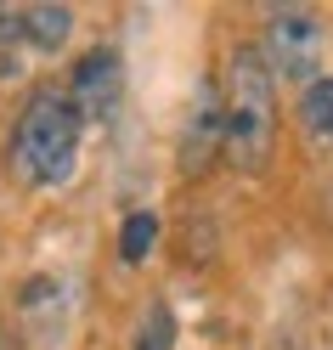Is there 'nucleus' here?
<instances>
[{
    "label": "nucleus",
    "mask_w": 333,
    "mask_h": 350,
    "mask_svg": "<svg viewBox=\"0 0 333 350\" xmlns=\"http://www.w3.org/2000/svg\"><path fill=\"white\" fill-rule=\"evenodd\" d=\"M152 237H159V215H152V209L124 215V226H119V260H124V266H142V260L152 254Z\"/></svg>",
    "instance_id": "obj_8"
},
{
    "label": "nucleus",
    "mask_w": 333,
    "mask_h": 350,
    "mask_svg": "<svg viewBox=\"0 0 333 350\" xmlns=\"http://www.w3.org/2000/svg\"><path fill=\"white\" fill-rule=\"evenodd\" d=\"M265 68H271V79H305L317 74V57H322V23L310 17L305 6H277V17L265 23Z\"/></svg>",
    "instance_id": "obj_3"
},
{
    "label": "nucleus",
    "mask_w": 333,
    "mask_h": 350,
    "mask_svg": "<svg viewBox=\"0 0 333 350\" xmlns=\"http://www.w3.org/2000/svg\"><path fill=\"white\" fill-rule=\"evenodd\" d=\"M124 96V62L114 46H91L74 62V79H68V107L79 113V124H96L119 107Z\"/></svg>",
    "instance_id": "obj_4"
},
{
    "label": "nucleus",
    "mask_w": 333,
    "mask_h": 350,
    "mask_svg": "<svg viewBox=\"0 0 333 350\" xmlns=\"http://www.w3.org/2000/svg\"><path fill=\"white\" fill-rule=\"evenodd\" d=\"M130 350H175V311H170V299H147Z\"/></svg>",
    "instance_id": "obj_9"
},
{
    "label": "nucleus",
    "mask_w": 333,
    "mask_h": 350,
    "mask_svg": "<svg viewBox=\"0 0 333 350\" xmlns=\"http://www.w3.org/2000/svg\"><path fill=\"white\" fill-rule=\"evenodd\" d=\"M17 40H23V17H17V6H0V74L17 68Z\"/></svg>",
    "instance_id": "obj_10"
},
{
    "label": "nucleus",
    "mask_w": 333,
    "mask_h": 350,
    "mask_svg": "<svg viewBox=\"0 0 333 350\" xmlns=\"http://www.w3.org/2000/svg\"><path fill=\"white\" fill-rule=\"evenodd\" d=\"M299 124L310 130V136H333V74L310 79L299 91Z\"/></svg>",
    "instance_id": "obj_7"
},
{
    "label": "nucleus",
    "mask_w": 333,
    "mask_h": 350,
    "mask_svg": "<svg viewBox=\"0 0 333 350\" xmlns=\"http://www.w3.org/2000/svg\"><path fill=\"white\" fill-rule=\"evenodd\" d=\"M17 17H23V40L40 51H62L74 34V12L57 6V0H46V6H17Z\"/></svg>",
    "instance_id": "obj_6"
},
{
    "label": "nucleus",
    "mask_w": 333,
    "mask_h": 350,
    "mask_svg": "<svg viewBox=\"0 0 333 350\" xmlns=\"http://www.w3.org/2000/svg\"><path fill=\"white\" fill-rule=\"evenodd\" d=\"M277 147V96L260 46H243L226 74V164L237 175H260Z\"/></svg>",
    "instance_id": "obj_1"
},
{
    "label": "nucleus",
    "mask_w": 333,
    "mask_h": 350,
    "mask_svg": "<svg viewBox=\"0 0 333 350\" xmlns=\"http://www.w3.org/2000/svg\"><path fill=\"white\" fill-rule=\"evenodd\" d=\"M220 152H226V91L204 74L192 91L187 136H181V175H204Z\"/></svg>",
    "instance_id": "obj_5"
},
{
    "label": "nucleus",
    "mask_w": 333,
    "mask_h": 350,
    "mask_svg": "<svg viewBox=\"0 0 333 350\" xmlns=\"http://www.w3.org/2000/svg\"><path fill=\"white\" fill-rule=\"evenodd\" d=\"M79 159V113L57 85H40L12 130V170L29 187H62Z\"/></svg>",
    "instance_id": "obj_2"
}]
</instances>
